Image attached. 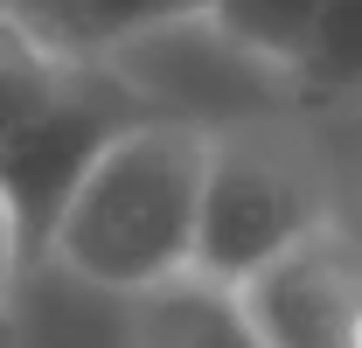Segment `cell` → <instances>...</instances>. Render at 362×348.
Masks as SVG:
<instances>
[{
  "label": "cell",
  "instance_id": "cell-13",
  "mask_svg": "<svg viewBox=\"0 0 362 348\" xmlns=\"http://www.w3.org/2000/svg\"><path fill=\"white\" fill-rule=\"evenodd\" d=\"M0 348H14V313H0Z\"/></svg>",
  "mask_w": 362,
  "mask_h": 348
},
{
  "label": "cell",
  "instance_id": "cell-1",
  "mask_svg": "<svg viewBox=\"0 0 362 348\" xmlns=\"http://www.w3.org/2000/svg\"><path fill=\"white\" fill-rule=\"evenodd\" d=\"M202 168H209V139L195 126L133 119L77 174V188L63 195L56 223L35 244V265L119 300L188 279L195 223H202Z\"/></svg>",
  "mask_w": 362,
  "mask_h": 348
},
{
  "label": "cell",
  "instance_id": "cell-5",
  "mask_svg": "<svg viewBox=\"0 0 362 348\" xmlns=\"http://www.w3.org/2000/svg\"><path fill=\"white\" fill-rule=\"evenodd\" d=\"M258 348H341L349 313L362 300V237L349 223L265 258L230 286Z\"/></svg>",
  "mask_w": 362,
  "mask_h": 348
},
{
  "label": "cell",
  "instance_id": "cell-8",
  "mask_svg": "<svg viewBox=\"0 0 362 348\" xmlns=\"http://www.w3.org/2000/svg\"><path fill=\"white\" fill-rule=\"evenodd\" d=\"M314 7L320 0H216V21H223L230 35H244L258 56L293 63V49H300V35H307Z\"/></svg>",
  "mask_w": 362,
  "mask_h": 348
},
{
  "label": "cell",
  "instance_id": "cell-2",
  "mask_svg": "<svg viewBox=\"0 0 362 348\" xmlns=\"http://www.w3.org/2000/svg\"><path fill=\"white\" fill-rule=\"evenodd\" d=\"M133 119H146V105L98 49L42 35L0 7V202L28 237V265L77 174Z\"/></svg>",
  "mask_w": 362,
  "mask_h": 348
},
{
  "label": "cell",
  "instance_id": "cell-4",
  "mask_svg": "<svg viewBox=\"0 0 362 348\" xmlns=\"http://www.w3.org/2000/svg\"><path fill=\"white\" fill-rule=\"evenodd\" d=\"M98 56L126 77V91L146 105V119L195 126L202 139H216L230 126L307 112L293 70L258 56L244 35H230L216 14H188V21H168V28L126 35V42L98 49Z\"/></svg>",
  "mask_w": 362,
  "mask_h": 348
},
{
  "label": "cell",
  "instance_id": "cell-9",
  "mask_svg": "<svg viewBox=\"0 0 362 348\" xmlns=\"http://www.w3.org/2000/svg\"><path fill=\"white\" fill-rule=\"evenodd\" d=\"M327 132V153H334V181H341V223L362 237V105L349 112H314Z\"/></svg>",
  "mask_w": 362,
  "mask_h": 348
},
{
  "label": "cell",
  "instance_id": "cell-12",
  "mask_svg": "<svg viewBox=\"0 0 362 348\" xmlns=\"http://www.w3.org/2000/svg\"><path fill=\"white\" fill-rule=\"evenodd\" d=\"M341 348H362V300H356V313H349V335H341Z\"/></svg>",
  "mask_w": 362,
  "mask_h": 348
},
{
  "label": "cell",
  "instance_id": "cell-11",
  "mask_svg": "<svg viewBox=\"0 0 362 348\" xmlns=\"http://www.w3.org/2000/svg\"><path fill=\"white\" fill-rule=\"evenodd\" d=\"M7 14H21V21H35L42 35H63L70 42V28H77V7L84 0H0Z\"/></svg>",
  "mask_w": 362,
  "mask_h": 348
},
{
  "label": "cell",
  "instance_id": "cell-6",
  "mask_svg": "<svg viewBox=\"0 0 362 348\" xmlns=\"http://www.w3.org/2000/svg\"><path fill=\"white\" fill-rule=\"evenodd\" d=\"M126 348H258V335L244 327L230 286L188 272L160 293L126 300Z\"/></svg>",
  "mask_w": 362,
  "mask_h": 348
},
{
  "label": "cell",
  "instance_id": "cell-7",
  "mask_svg": "<svg viewBox=\"0 0 362 348\" xmlns=\"http://www.w3.org/2000/svg\"><path fill=\"white\" fill-rule=\"evenodd\" d=\"M188 14H216V0H84L70 42L77 49H112V42H126V35L188 21Z\"/></svg>",
  "mask_w": 362,
  "mask_h": 348
},
{
  "label": "cell",
  "instance_id": "cell-10",
  "mask_svg": "<svg viewBox=\"0 0 362 348\" xmlns=\"http://www.w3.org/2000/svg\"><path fill=\"white\" fill-rule=\"evenodd\" d=\"M21 272H28V237H21L14 209L0 202V313H14V286H21Z\"/></svg>",
  "mask_w": 362,
  "mask_h": 348
},
{
  "label": "cell",
  "instance_id": "cell-3",
  "mask_svg": "<svg viewBox=\"0 0 362 348\" xmlns=\"http://www.w3.org/2000/svg\"><path fill=\"white\" fill-rule=\"evenodd\" d=\"M341 223V181L314 112H286L258 126H230L209 139L202 168V223H195V272L237 286L265 258L307 244Z\"/></svg>",
  "mask_w": 362,
  "mask_h": 348
}]
</instances>
